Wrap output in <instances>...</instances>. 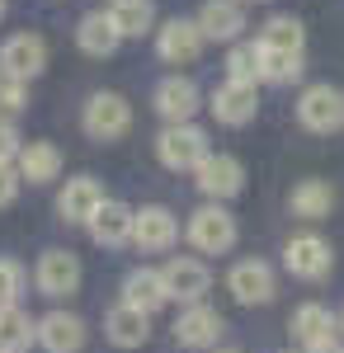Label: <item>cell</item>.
<instances>
[{"label": "cell", "mask_w": 344, "mask_h": 353, "mask_svg": "<svg viewBox=\"0 0 344 353\" xmlns=\"http://www.w3.org/2000/svg\"><path fill=\"white\" fill-rule=\"evenodd\" d=\"M156 156L165 170H198L212 156L208 132L198 123H165V132L156 137Z\"/></svg>", "instance_id": "obj_1"}, {"label": "cell", "mask_w": 344, "mask_h": 353, "mask_svg": "<svg viewBox=\"0 0 344 353\" xmlns=\"http://www.w3.org/2000/svg\"><path fill=\"white\" fill-rule=\"evenodd\" d=\"M80 128L95 137V141H118V137H128V128H133V104L118 90H95L85 99Z\"/></svg>", "instance_id": "obj_2"}, {"label": "cell", "mask_w": 344, "mask_h": 353, "mask_svg": "<svg viewBox=\"0 0 344 353\" xmlns=\"http://www.w3.org/2000/svg\"><path fill=\"white\" fill-rule=\"evenodd\" d=\"M297 123L307 128V132H340L344 128V90H335L330 81L321 85H307L302 94H297Z\"/></svg>", "instance_id": "obj_3"}, {"label": "cell", "mask_w": 344, "mask_h": 353, "mask_svg": "<svg viewBox=\"0 0 344 353\" xmlns=\"http://www.w3.org/2000/svg\"><path fill=\"white\" fill-rule=\"evenodd\" d=\"M189 245L198 250V254H227L231 245H236V217L222 208V203H203L193 217H189Z\"/></svg>", "instance_id": "obj_4"}, {"label": "cell", "mask_w": 344, "mask_h": 353, "mask_svg": "<svg viewBox=\"0 0 344 353\" xmlns=\"http://www.w3.org/2000/svg\"><path fill=\"white\" fill-rule=\"evenodd\" d=\"M283 269H288L292 278H302V283H321L325 273L335 269V250H330L325 236L302 231V236H292L288 250H283Z\"/></svg>", "instance_id": "obj_5"}, {"label": "cell", "mask_w": 344, "mask_h": 353, "mask_svg": "<svg viewBox=\"0 0 344 353\" xmlns=\"http://www.w3.org/2000/svg\"><path fill=\"white\" fill-rule=\"evenodd\" d=\"M203 28L198 19H184V14H175V19H165L156 28V52L160 61H170V66H189V61H198L203 57Z\"/></svg>", "instance_id": "obj_6"}, {"label": "cell", "mask_w": 344, "mask_h": 353, "mask_svg": "<svg viewBox=\"0 0 344 353\" xmlns=\"http://www.w3.org/2000/svg\"><path fill=\"white\" fill-rule=\"evenodd\" d=\"M193 184H198L203 198L227 203V198H236V193L245 189V165H240L236 156H227V151H212L208 161L193 170Z\"/></svg>", "instance_id": "obj_7"}, {"label": "cell", "mask_w": 344, "mask_h": 353, "mask_svg": "<svg viewBox=\"0 0 344 353\" xmlns=\"http://www.w3.org/2000/svg\"><path fill=\"white\" fill-rule=\"evenodd\" d=\"M208 109H212V118H217L222 128H245V123H255V113H260V85L222 81L217 90H212Z\"/></svg>", "instance_id": "obj_8"}, {"label": "cell", "mask_w": 344, "mask_h": 353, "mask_svg": "<svg viewBox=\"0 0 344 353\" xmlns=\"http://www.w3.org/2000/svg\"><path fill=\"white\" fill-rule=\"evenodd\" d=\"M0 71L15 81H33L48 71V43L38 33H10L0 43Z\"/></svg>", "instance_id": "obj_9"}, {"label": "cell", "mask_w": 344, "mask_h": 353, "mask_svg": "<svg viewBox=\"0 0 344 353\" xmlns=\"http://www.w3.org/2000/svg\"><path fill=\"white\" fill-rule=\"evenodd\" d=\"M160 278H165L170 301H184V306H198V301H203V292L212 288L208 264H203V259H193V254H175V259L160 269Z\"/></svg>", "instance_id": "obj_10"}, {"label": "cell", "mask_w": 344, "mask_h": 353, "mask_svg": "<svg viewBox=\"0 0 344 353\" xmlns=\"http://www.w3.org/2000/svg\"><path fill=\"white\" fill-rule=\"evenodd\" d=\"M108 198L99 189V179H90V174H76V179H66V189L57 193V212L66 226H90L95 212L104 208Z\"/></svg>", "instance_id": "obj_11"}, {"label": "cell", "mask_w": 344, "mask_h": 353, "mask_svg": "<svg viewBox=\"0 0 344 353\" xmlns=\"http://www.w3.org/2000/svg\"><path fill=\"white\" fill-rule=\"evenodd\" d=\"M227 288H231V297L240 306H265L278 292V278H274V269H269L265 259H240L236 269L227 273Z\"/></svg>", "instance_id": "obj_12"}, {"label": "cell", "mask_w": 344, "mask_h": 353, "mask_svg": "<svg viewBox=\"0 0 344 353\" xmlns=\"http://www.w3.org/2000/svg\"><path fill=\"white\" fill-rule=\"evenodd\" d=\"M33 283L43 297H71L80 288V259L71 250H43L38 269H33Z\"/></svg>", "instance_id": "obj_13"}, {"label": "cell", "mask_w": 344, "mask_h": 353, "mask_svg": "<svg viewBox=\"0 0 344 353\" xmlns=\"http://www.w3.org/2000/svg\"><path fill=\"white\" fill-rule=\"evenodd\" d=\"M151 104H156V113L165 118V123H193V113H198V104H203V94H198V85L189 81V76H165V81L156 85V94H151Z\"/></svg>", "instance_id": "obj_14"}, {"label": "cell", "mask_w": 344, "mask_h": 353, "mask_svg": "<svg viewBox=\"0 0 344 353\" xmlns=\"http://www.w3.org/2000/svg\"><path fill=\"white\" fill-rule=\"evenodd\" d=\"M180 241V221L170 208H137V226H133V245L137 250H146V254H160V250H170V245Z\"/></svg>", "instance_id": "obj_15"}, {"label": "cell", "mask_w": 344, "mask_h": 353, "mask_svg": "<svg viewBox=\"0 0 344 353\" xmlns=\"http://www.w3.org/2000/svg\"><path fill=\"white\" fill-rule=\"evenodd\" d=\"M222 330H227V321L212 311V306H184L180 311V321H175V339L184 344V349H212L217 339H222Z\"/></svg>", "instance_id": "obj_16"}, {"label": "cell", "mask_w": 344, "mask_h": 353, "mask_svg": "<svg viewBox=\"0 0 344 353\" xmlns=\"http://www.w3.org/2000/svg\"><path fill=\"white\" fill-rule=\"evenodd\" d=\"M38 344L48 353H80L85 349V321L71 311H48L38 321Z\"/></svg>", "instance_id": "obj_17"}, {"label": "cell", "mask_w": 344, "mask_h": 353, "mask_svg": "<svg viewBox=\"0 0 344 353\" xmlns=\"http://www.w3.org/2000/svg\"><path fill=\"white\" fill-rule=\"evenodd\" d=\"M198 28H203V38H212V43H240V28H245L240 0H203Z\"/></svg>", "instance_id": "obj_18"}, {"label": "cell", "mask_w": 344, "mask_h": 353, "mask_svg": "<svg viewBox=\"0 0 344 353\" xmlns=\"http://www.w3.org/2000/svg\"><path fill=\"white\" fill-rule=\"evenodd\" d=\"M133 226H137V212L128 208V203L108 198L104 208L95 212V221H90V241H95V245H108V250H118V245L133 241Z\"/></svg>", "instance_id": "obj_19"}, {"label": "cell", "mask_w": 344, "mask_h": 353, "mask_svg": "<svg viewBox=\"0 0 344 353\" xmlns=\"http://www.w3.org/2000/svg\"><path fill=\"white\" fill-rule=\"evenodd\" d=\"M118 43H123V33L113 28V19H108V10H90V14H80L76 24V48L85 57H113L118 52Z\"/></svg>", "instance_id": "obj_20"}, {"label": "cell", "mask_w": 344, "mask_h": 353, "mask_svg": "<svg viewBox=\"0 0 344 353\" xmlns=\"http://www.w3.org/2000/svg\"><path fill=\"white\" fill-rule=\"evenodd\" d=\"M104 334L118 344V349H142L146 334H151V316L137 311V306H128V301H118V306L104 316Z\"/></svg>", "instance_id": "obj_21"}, {"label": "cell", "mask_w": 344, "mask_h": 353, "mask_svg": "<svg viewBox=\"0 0 344 353\" xmlns=\"http://www.w3.org/2000/svg\"><path fill=\"white\" fill-rule=\"evenodd\" d=\"M15 170H19V179H28V184H52L57 174H61V151H57L52 141H24Z\"/></svg>", "instance_id": "obj_22"}, {"label": "cell", "mask_w": 344, "mask_h": 353, "mask_svg": "<svg viewBox=\"0 0 344 353\" xmlns=\"http://www.w3.org/2000/svg\"><path fill=\"white\" fill-rule=\"evenodd\" d=\"M123 301L128 306H137V311H160L165 301H170V292H165V278H160V269H133L128 278H123Z\"/></svg>", "instance_id": "obj_23"}, {"label": "cell", "mask_w": 344, "mask_h": 353, "mask_svg": "<svg viewBox=\"0 0 344 353\" xmlns=\"http://www.w3.org/2000/svg\"><path fill=\"white\" fill-rule=\"evenodd\" d=\"M335 316H330V306H321V301H307V306H297L292 311V334L307 344V349H316V344H330L335 339Z\"/></svg>", "instance_id": "obj_24"}, {"label": "cell", "mask_w": 344, "mask_h": 353, "mask_svg": "<svg viewBox=\"0 0 344 353\" xmlns=\"http://www.w3.org/2000/svg\"><path fill=\"white\" fill-rule=\"evenodd\" d=\"M288 208H292V217H302V221H321V217H330V208H335V189L325 179H302L288 193Z\"/></svg>", "instance_id": "obj_25"}, {"label": "cell", "mask_w": 344, "mask_h": 353, "mask_svg": "<svg viewBox=\"0 0 344 353\" xmlns=\"http://www.w3.org/2000/svg\"><path fill=\"white\" fill-rule=\"evenodd\" d=\"M38 339V321L24 306H0V353H24Z\"/></svg>", "instance_id": "obj_26"}, {"label": "cell", "mask_w": 344, "mask_h": 353, "mask_svg": "<svg viewBox=\"0 0 344 353\" xmlns=\"http://www.w3.org/2000/svg\"><path fill=\"white\" fill-rule=\"evenodd\" d=\"M108 19H113V28H118L123 38H146V33L156 28V5H151V0H113Z\"/></svg>", "instance_id": "obj_27"}, {"label": "cell", "mask_w": 344, "mask_h": 353, "mask_svg": "<svg viewBox=\"0 0 344 353\" xmlns=\"http://www.w3.org/2000/svg\"><path fill=\"white\" fill-rule=\"evenodd\" d=\"M260 48L265 52H302L307 48V28H302V19H292V14H274L260 28Z\"/></svg>", "instance_id": "obj_28"}, {"label": "cell", "mask_w": 344, "mask_h": 353, "mask_svg": "<svg viewBox=\"0 0 344 353\" xmlns=\"http://www.w3.org/2000/svg\"><path fill=\"white\" fill-rule=\"evenodd\" d=\"M260 71H265V52H260V43H231V48H227V81L260 85Z\"/></svg>", "instance_id": "obj_29"}, {"label": "cell", "mask_w": 344, "mask_h": 353, "mask_svg": "<svg viewBox=\"0 0 344 353\" xmlns=\"http://www.w3.org/2000/svg\"><path fill=\"white\" fill-rule=\"evenodd\" d=\"M265 52V48H260ZM302 52H265V71H260V81L269 85H292V81H302Z\"/></svg>", "instance_id": "obj_30"}, {"label": "cell", "mask_w": 344, "mask_h": 353, "mask_svg": "<svg viewBox=\"0 0 344 353\" xmlns=\"http://www.w3.org/2000/svg\"><path fill=\"white\" fill-rule=\"evenodd\" d=\"M28 109V81H15L0 71V118H15Z\"/></svg>", "instance_id": "obj_31"}, {"label": "cell", "mask_w": 344, "mask_h": 353, "mask_svg": "<svg viewBox=\"0 0 344 353\" xmlns=\"http://www.w3.org/2000/svg\"><path fill=\"white\" fill-rule=\"evenodd\" d=\"M19 292H24V269L15 259H0V306H19Z\"/></svg>", "instance_id": "obj_32"}, {"label": "cell", "mask_w": 344, "mask_h": 353, "mask_svg": "<svg viewBox=\"0 0 344 353\" xmlns=\"http://www.w3.org/2000/svg\"><path fill=\"white\" fill-rule=\"evenodd\" d=\"M19 151H24V137H19V128H15V118H0V161L15 165Z\"/></svg>", "instance_id": "obj_33"}, {"label": "cell", "mask_w": 344, "mask_h": 353, "mask_svg": "<svg viewBox=\"0 0 344 353\" xmlns=\"http://www.w3.org/2000/svg\"><path fill=\"white\" fill-rule=\"evenodd\" d=\"M19 184H24V179H19V170L0 161V208H10V203L19 198Z\"/></svg>", "instance_id": "obj_34"}, {"label": "cell", "mask_w": 344, "mask_h": 353, "mask_svg": "<svg viewBox=\"0 0 344 353\" xmlns=\"http://www.w3.org/2000/svg\"><path fill=\"white\" fill-rule=\"evenodd\" d=\"M312 353H344V349H340V344H335V339H330V344H316V349H312Z\"/></svg>", "instance_id": "obj_35"}, {"label": "cell", "mask_w": 344, "mask_h": 353, "mask_svg": "<svg viewBox=\"0 0 344 353\" xmlns=\"http://www.w3.org/2000/svg\"><path fill=\"white\" fill-rule=\"evenodd\" d=\"M0 19H5V0H0Z\"/></svg>", "instance_id": "obj_36"}, {"label": "cell", "mask_w": 344, "mask_h": 353, "mask_svg": "<svg viewBox=\"0 0 344 353\" xmlns=\"http://www.w3.org/2000/svg\"><path fill=\"white\" fill-rule=\"evenodd\" d=\"M340 330H344V311H340Z\"/></svg>", "instance_id": "obj_37"}, {"label": "cell", "mask_w": 344, "mask_h": 353, "mask_svg": "<svg viewBox=\"0 0 344 353\" xmlns=\"http://www.w3.org/2000/svg\"><path fill=\"white\" fill-rule=\"evenodd\" d=\"M222 353H240V349H222Z\"/></svg>", "instance_id": "obj_38"}]
</instances>
